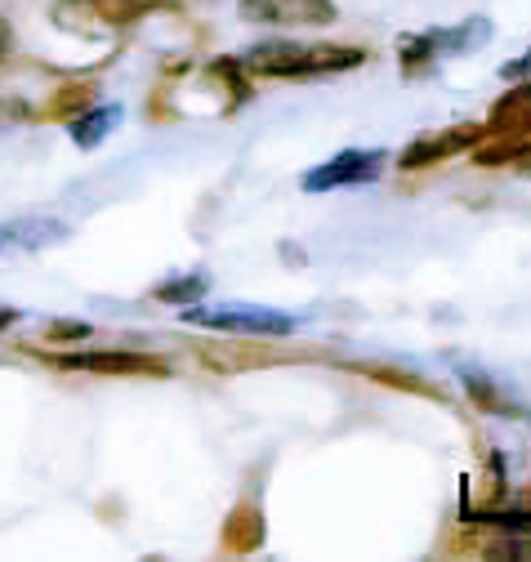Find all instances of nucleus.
Instances as JSON below:
<instances>
[{
    "label": "nucleus",
    "mask_w": 531,
    "mask_h": 562,
    "mask_svg": "<svg viewBox=\"0 0 531 562\" xmlns=\"http://www.w3.org/2000/svg\"><path fill=\"white\" fill-rule=\"evenodd\" d=\"M371 54L358 45H317V41H259L237 54V63L250 77H273V81H313V77H336L353 72Z\"/></svg>",
    "instance_id": "1"
},
{
    "label": "nucleus",
    "mask_w": 531,
    "mask_h": 562,
    "mask_svg": "<svg viewBox=\"0 0 531 562\" xmlns=\"http://www.w3.org/2000/svg\"><path fill=\"white\" fill-rule=\"evenodd\" d=\"M161 10H179V0H54L49 19L63 32H125V27H139L144 19L161 14Z\"/></svg>",
    "instance_id": "2"
},
{
    "label": "nucleus",
    "mask_w": 531,
    "mask_h": 562,
    "mask_svg": "<svg viewBox=\"0 0 531 562\" xmlns=\"http://www.w3.org/2000/svg\"><path fill=\"white\" fill-rule=\"evenodd\" d=\"M183 322L192 326H206V330H224V335H263V339H282L291 335L300 322L282 308H269V304H188L183 308Z\"/></svg>",
    "instance_id": "3"
},
{
    "label": "nucleus",
    "mask_w": 531,
    "mask_h": 562,
    "mask_svg": "<svg viewBox=\"0 0 531 562\" xmlns=\"http://www.w3.org/2000/svg\"><path fill=\"white\" fill-rule=\"evenodd\" d=\"M492 41V23L487 19H464L455 27H429V32H411L397 41V58L407 67L420 63H438V58H460L470 49H483Z\"/></svg>",
    "instance_id": "4"
},
{
    "label": "nucleus",
    "mask_w": 531,
    "mask_h": 562,
    "mask_svg": "<svg viewBox=\"0 0 531 562\" xmlns=\"http://www.w3.org/2000/svg\"><path fill=\"white\" fill-rule=\"evenodd\" d=\"M63 371H81V375H108V380H166L170 362L152 353H129V348H108V353H58L49 358Z\"/></svg>",
    "instance_id": "5"
},
{
    "label": "nucleus",
    "mask_w": 531,
    "mask_h": 562,
    "mask_svg": "<svg viewBox=\"0 0 531 562\" xmlns=\"http://www.w3.org/2000/svg\"><path fill=\"white\" fill-rule=\"evenodd\" d=\"M384 166H388V153H384V148H344V153H336L330 161L313 166V170L300 179V188H304V192L362 188V183L380 179V175H384Z\"/></svg>",
    "instance_id": "6"
},
{
    "label": "nucleus",
    "mask_w": 531,
    "mask_h": 562,
    "mask_svg": "<svg viewBox=\"0 0 531 562\" xmlns=\"http://www.w3.org/2000/svg\"><path fill=\"white\" fill-rule=\"evenodd\" d=\"M237 14L259 27H330L336 0H237Z\"/></svg>",
    "instance_id": "7"
},
{
    "label": "nucleus",
    "mask_w": 531,
    "mask_h": 562,
    "mask_svg": "<svg viewBox=\"0 0 531 562\" xmlns=\"http://www.w3.org/2000/svg\"><path fill=\"white\" fill-rule=\"evenodd\" d=\"M483 138H487V130L474 125V121L451 125V130H438V134H420L411 148H403L397 166H403V170H429V166H442V161H451V157H460V153L478 148Z\"/></svg>",
    "instance_id": "8"
},
{
    "label": "nucleus",
    "mask_w": 531,
    "mask_h": 562,
    "mask_svg": "<svg viewBox=\"0 0 531 562\" xmlns=\"http://www.w3.org/2000/svg\"><path fill=\"white\" fill-rule=\"evenodd\" d=\"M63 237H68V224H63V220H49V215L10 220V224H0V259H5V255H32V250H45V246H58Z\"/></svg>",
    "instance_id": "9"
},
{
    "label": "nucleus",
    "mask_w": 531,
    "mask_h": 562,
    "mask_svg": "<svg viewBox=\"0 0 531 562\" xmlns=\"http://www.w3.org/2000/svg\"><path fill=\"white\" fill-rule=\"evenodd\" d=\"M487 138H527L531 134V81L509 90L483 121Z\"/></svg>",
    "instance_id": "10"
},
{
    "label": "nucleus",
    "mask_w": 531,
    "mask_h": 562,
    "mask_svg": "<svg viewBox=\"0 0 531 562\" xmlns=\"http://www.w3.org/2000/svg\"><path fill=\"white\" fill-rule=\"evenodd\" d=\"M460 380H464V393L474 397V406H483L487 415H513V411L522 415L527 411V402H518L505 380H496V375H487L478 367H460Z\"/></svg>",
    "instance_id": "11"
},
{
    "label": "nucleus",
    "mask_w": 531,
    "mask_h": 562,
    "mask_svg": "<svg viewBox=\"0 0 531 562\" xmlns=\"http://www.w3.org/2000/svg\"><path fill=\"white\" fill-rule=\"evenodd\" d=\"M121 116H125V112H121L116 103H99V108L90 103V108H86L81 116H72V125H68L72 144H77V148H99L103 138L121 125Z\"/></svg>",
    "instance_id": "12"
},
{
    "label": "nucleus",
    "mask_w": 531,
    "mask_h": 562,
    "mask_svg": "<svg viewBox=\"0 0 531 562\" xmlns=\"http://www.w3.org/2000/svg\"><path fill=\"white\" fill-rule=\"evenodd\" d=\"M224 544L233 553H255L263 544V514L255 505H237L224 522Z\"/></svg>",
    "instance_id": "13"
},
{
    "label": "nucleus",
    "mask_w": 531,
    "mask_h": 562,
    "mask_svg": "<svg viewBox=\"0 0 531 562\" xmlns=\"http://www.w3.org/2000/svg\"><path fill=\"white\" fill-rule=\"evenodd\" d=\"M206 272H183V277H170V281H161V286L152 291L161 304H174V308H188V304H196L206 295Z\"/></svg>",
    "instance_id": "14"
},
{
    "label": "nucleus",
    "mask_w": 531,
    "mask_h": 562,
    "mask_svg": "<svg viewBox=\"0 0 531 562\" xmlns=\"http://www.w3.org/2000/svg\"><path fill=\"white\" fill-rule=\"evenodd\" d=\"M49 339H90V326L86 322H54Z\"/></svg>",
    "instance_id": "15"
},
{
    "label": "nucleus",
    "mask_w": 531,
    "mask_h": 562,
    "mask_svg": "<svg viewBox=\"0 0 531 562\" xmlns=\"http://www.w3.org/2000/svg\"><path fill=\"white\" fill-rule=\"evenodd\" d=\"M500 77H505V81H531V49H527L522 58L505 63V67H500Z\"/></svg>",
    "instance_id": "16"
},
{
    "label": "nucleus",
    "mask_w": 531,
    "mask_h": 562,
    "mask_svg": "<svg viewBox=\"0 0 531 562\" xmlns=\"http://www.w3.org/2000/svg\"><path fill=\"white\" fill-rule=\"evenodd\" d=\"M14 54V27L5 23V14H0V63H5Z\"/></svg>",
    "instance_id": "17"
},
{
    "label": "nucleus",
    "mask_w": 531,
    "mask_h": 562,
    "mask_svg": "<svg viewBox=\"0 0 531 562\" xmlns=\"http://www.w3.org/2000/svg\"><path fill=\"white\" fill-rule=\"evenodd\" d=\"M19 317H23L19 308H5V304H0V335H5L10 326H19Z\"/></svg>",
    "instance_id": "18"
}]
</instances>
